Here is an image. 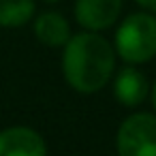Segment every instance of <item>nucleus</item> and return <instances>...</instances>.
<instances>
[{
    "label": "nucleus",
    "mask_w": 156,
    "mask_h": 156,
    "mask_svg": "<svg viewBox=\"0 0 156 156\" xmlns=\"http://www.w3.org/2000/svg\"><path fill=\"white\" fill-rule=\"evenodd\" d=\"M115 49L103 32L81 30L62 47V75L77 94L101 92L115 73Z\"/></svg>",
    "instance_id": "1"
},
{
    "label": "nucleus",
    "mask_w": 156,
    "mask_h": 156,
    "mask_svg": "<svg viewBox=\"0 0 156 156\" xmlns=\"http://www.w3.org/2000/svg\"><path fill=\"white\" fill-rule=\"evenodd\" d=\"M115 56L124 64H145L156 58V15L137 11L120 20L113 34Z\"/></svg>",
    "instance_id": "2"
},
{
    "label": "nucleus",
    "mask_w": 156,
    "mask_h": 156,
    "mask_svg": "<svg viewBox=\"0 0 156 156\" xmlns=\"http://www.w3.org/2000/svg\"><path fill=\"white\" fill-rule=\"evenodd\" d=\"M118 156H156V113L133 111L115 130Z\"/></svg>",
    "instance_id": "3"
},
{
    "label": "nucleus",
    "mask_w": 156,
    "mask_h": 156,
    "mask_svg": "<svg viewBox=\"0 0 156 156\" xmlns=\"http://www.w3.org/2000/svg\"><path fill=\"white\" fill-rule=\"evenodd\" d=\"M124 0H75L73 17L81 30L105 32L122 17Z\"/></svg>",
    "instance_id": "4"
},
{
    "label": "nucleus",
    "mask_w": 156,
    "mask_h": 156,
    "mask_svg": "<svg viewBox=\"0 0 156 156\" xmlns=\"http://www.w3.org/2000/svg\"><path fill=\"white\" fill-rule=\"evenodd\" d=\"M0 156H47V143L32 126H7L0 130Z\"/></svg>",
    "instance_id": "5"
},
{
    "label": "nucleus",
    "mask_w": 156,
    "mask_h": 156,
    "mask_svg": "<svg viewBox=\"0 0 156 156\" xmlns=\"http://www.w3.org/2000/svg\"><path fill=\"white\" fill-rule=\"evenodd\" d=\"M113 98L128 109L141 107L150 96V81L137 64H124L113 73Z\"/></svg>",
    "instance_id": "6"
},
{
    "label": "nucleus",
    "mask_w": 156,
    "mask_h": 156,
    "mask_svg": "<svg viewBox=\"0 0 156 156\" xmlns=\"http://www.w3.org/2000/svg\"><path fill=\"white\" fill-rule=\"evenodd\" d=\"M30 24H32V32H34L37 41L45 47H64L73 34L69 20L58 11L37 13Z\"/></svg>",
    "instance_id": "7"
},
{
    "label": "nucleus",
    "mask_w": 156,
    "mask_h": 156,
    "mask_svg": "<svg viewBox=\"0 0 156 156\" xmlns=\"http://www.w3.org/2000/svg\"><path fill=\"white\" fill-rule=\"evenodd\" d=\"M37 15V0H0V28H22Z\"/></svg>",
    "instance_id": "8"
},
{
    "label": "nucleus",
    "mask_w": 156,
    "mask_h": 156,
    "mask_svg": "<svg viewBox=\"0 0 156 156\" xmlns=\"http://www.w3.org/2000/svg\"><path fill=\"white\" fill-rule=\"evenodd\" d=\"M135 2H137L143 11H147V13H154V15H156V0H135Z\"/></svg>",
    "instance_id": "9"
},
{
    "label": "nucleus",
    "mask_w": 156,
    "mask_h": 156,
    "mask_svg": "<svg viewBox=\"0 0 156 156\" xmlns=\"http://www.w3.org/2000/svg\"><path fill=\"white\" fill-rule=\"evenodd\" d=\"M150 103H152V109H154V113H156V79H154V83L150 86Z\"/></svg>",
    "instance_id": "10"
},
{
    "label": "nucleus",
    "mask_w": 156,
    "mask_h": 156,
    "mask_svg": "<svg viewBox=\"0 0 156 156\" xmlns=\"http://www.w3.org/2000/svg\"><path fill=\"white\" fill-rule=\"evenodd\" d=\"M41 2H47V5H54V2H60V0H41Z\"/></svg>",
    "instance_id": "11"
}]
</instances>
